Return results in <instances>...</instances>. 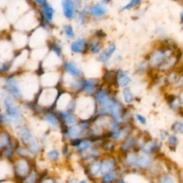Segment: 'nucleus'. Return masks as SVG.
I'll list each match as a JSON object with an SVG mask.
<instances>
[{"mask_svg":"<svg viewBox=\"0 0 183 183\" xmlns=\"http://www.w3.org/2000/svg\"><path fill=\"white\" fill-rule=\"evenodd\" d=\"M69 102V96L67 95H64V96H62L60 100H59V105H60V107H67V105H68V103Z\"/></svg>","mask_w":183,"mask_h":183,"instance_id":"obj_33","label":"nucleus"},{"mask_svg":"<svg viewBox=\"0 0 183 183\" xmlns=\"http://www.w3.org/2000/svg\"><path fill=\"white\" fill-rule=\"evenodd\" d=\"M87 14V10L86 7H84V8L82 9L79 13V22H80V24L82 26L86 24Z\"/></svg>","mask_w":183,"mask_h":183,"instance_id":"obj_30","label":"nucleus"},{"mask_svg":"<svg viewBox=\"0 0 183 183\" xmlns=\"http://www.w3.org/2000/svg\"><path fill=\"white\" fill-rule=\"evenodd\" d=\"M122 134V130L117 131V132H115L114 134H113L112 137V138H114V139H117V138H119L120 137H121Z\"/></svg>","mask_w":183,"mask_h":183,"instance_id":"obj_47","label":"nucleus"},{"mask_svg":"<svg viewBox=\"0 0 183 183\" xmlns=\"http://www.w3.org/2000/svg\"><path fill=\"white\" fill-rule=\"evenodd\" d=\"M64 67L67 73L74 77H79L82 73L81 69L72 62H67L64 63Z\"/></svg>","mask_w":183,"mask_h":183,"instance_id":"obj_10","label":"nucleus"},{"mask_svg":"<svg viewBox=\"0 0 183 183\" xmlns=\"http://www.w3.org/2000/svg\"><path fill=\"white\" fill-rule=\"evenodd\" d=\"M82 129L81 128L80 126L75 125L72 127L71 128L69 129L68 130V136L70 138H76L77 137L80 135Z\"/></svg>","mask_w":183,"mask_h":183,"instance_id":"obj_24","label":"nucleus"},{"mask_svg":"<svg viewBox=\"0 0 183 183\" xmlns=\"http://www.w3.org/2000/svg\"><path fill=\"white\" fill-rule=\"evenodd\" d=\"M84 1H88V0H84Z\"/></svg>","mask_w":183,"mask_h":183,"instance_id":"obj_56","label":"nucleus"},{"mask_svg":"<svg viewBox=\"0 0 183 183\" xmlns=\"http://www.w3.org/2000/svg\"><path fill=\"white\" fill-rule=\"evenodd\" d=\"M13 119L7 115L4 112H0V125L3 126H9L12 125Z\"/></svg>","mask_w":183,"mask_h":183,"instance_id":"obj_21","label":"nucleus"},{"mask_svg":"<svg viewBox=\"0 0 183 183\" xmlns=\"http://www.w3.org/2000/svg\"><path fill=\"white\" fill-rule=\"evenodd\" d=\"M162 183H175L174 180H172L171 177H170L168 176L163 177V178L162 179Z\"/></svg>","mask_w":183,"mask_h":183,"instance_id":"obj_44","label":"nucleus"},{"mask_svg":"<svg viewBox=\"0 0 183 183\" xmlns=\"http://www.w3.org/2000/svg\"><path fill=\"white\" fill-rule=\"evenodd\" d=\"M115 165L114 161L110 160V159H106L102 163V165L100 166V172L102 175H105L110 172V171L113 168Z\"/></svg>","mask_w":183,"mask_h":183,"instance_id":"obj_19","label":"nucleus"},{"mask_svg":"<svg viewBox=\"0 0 183 183\" xmlns=\"http://www.w3.org/2000/svg\"><path fill=\"white\" fill-rule=\"evenodd\" d=\"M27 145V150L29 153L35 154L38 153L39 149H40V145H39L37 140L32 137L31 140L26 144Z\"/></svg>","mask_w":183,"mask_h":183,"instance_id":"obj_17","label":"nucleus"},{"mask_svg":"<svg viewBox=\"0 0 183 183\" xmlns=\"http://www.w3.org/2000/svg\"><path fill=\"white\" fill-rule=\"evenodd\" d=\"M132 143H133V140L132 138H130L128 139V140L126 141V143L125 145H124V149H128L129 148H130V146L132 145Z\"/></svg>","mask_w":183,"mask_h":183,"instance_id":"obj_45","label":"nucleus"},{"mask_svg":"<svg viewBox=\"0 0 183 183\" xmlns=\"http://www.w3.org/2000/svg\"><path fill=\"white\" fill-rule=\"evenodd\" d=\"M4 89L10 96L14 98L22 97L18 79L14 76H7L4 79Z\"/></svg>","mask_w":183,"mask_h":183,"instance_id":"obj_1","label":"nucleus"},{"mask_svg":"<svg viewBox=\"0 0 183 183\" xmlns=\"http://www.w3.org/2000/svg\"><path fill=\"white\" fill-rule=\"evenodd\" d=\"M47 157L49 159H51V160H55L59 157L58 150H57V149H52V150L50 151L47 153Z\"/></svg>","mask_w":183,"mask_h":183,"instance_id":"obj_37","label":"nucleus"},{"mask_svg":"<svg viewBox=\"0 0 183 183\" xmlns=\"http://www.w3.org/2000/svg\"><path fill=\"white\" fill-rule=\"evenodd\" d=\"M18 135H19V138L26 144L33 137V135L30 129L26 127H22V126H20L19 128Z\"/></svg>","mask_w":183,"mask_h":183,"instance_id":"obj_11","label":"nucleus"},{"mask_svg":"<svg viewBox=\"0 0 183 183\" xmlns=\"http://www.w3.org/2000/svg\"><path fill=\"white\" fill-rule=\"evenodd\" d=\"M137 156L135 154H130L127 157V162L128 163L131 164V165H135L137 164Z\"/></svg>","mask_w":183,"mask_h":183,"instance_id":"obj_35","label":"nucleus"},{"mask_svg":"<svg viewBox=\"0 0 183 183\" xmlns=\"http://www.w3.org/2000/svg\"><path fill=\"white\" fill-rule=\"evenodd\" d=\"M6 159H4V160L0 161V182L6 180V176L8 175L7 174L9 173L10 170H12V168L9 167Z\"/></svg>","mask_w":183,"mask_h":183,"instance_id":"obj_13","label":"nucleus"},{"mask_svg":"<svg viewBox=\"0 0 183 183\" xmlns=\"http://www.w3.org/2000/svg\"><path fill=\"white\" fill-rule=\"evenodd\" d=\"M13 145L9 134L6 131L0 132V151L2 152Z\"/></svg>","mask_w":183,"mask_h":183,"instance_id":"obj_9","label":"nucleus"},{"mask_svg":"<svg viewBox=\"0 0 183 183\" xmlns=\"http://www.w3.org/2000/svg\"><path fill=\"white\" fill-rule=\"evenodd\" d=\"M64 32L65 35L69 39H74L75 37L74 35L73 27L71 24H67L64 27Z\"/></svg>","mask_w":183,"mask_h":183,"instance_id":"obj_28","label":"nucleus"},{"mask_svg":"<svg viewBox=\"0 0 183 183\" xmlns=\"http://www.w3.org/2000/svg\"><path fill=\"white\" fill-rule=\"evenodd\" d=\"M173 130L176 132L182 133L183 131V125L182 122H177L175 123L173 126Z\"/></svg>","mask_w":183,"mask_h":183,"instance_id":"obj_40","label":"nucleus"},{"mask_svg":"<svg viewBox=\"0 0 183 183\" xmlns=\"http://www.w3.org/2000/svg\"><path fill=\"white\" fill-rule=\"evenodd\" d=\"M132 79L129 77L125 72H123L122 69L118 70V82L121 87H126L130 83Z\"/></svg>","mask_w":183,"mask_h":183,"instance_id":"obj_15","label":"nucleus"},{"mask_svg":"<svg viewBox=\"0 0 183 183\" xmlns=\"http://www.w3.org/2000/svg\"><path fill=\"white\" fill-rule=\"evenodd\" d=\"M168 50H164V49H159V50L154 51L153 55L151 57V64L153 66L161 65L164 62L167 60L169 54Z\"/></svg>","mask_w":183,"mask_h":183,"instance_id":"obj_4","label":"nucleus"},{"mask_svg":"<svg viewBox=\"0 0 183 183\" xmlns=\"http://www.w3.org/2000/svg\"><path fill=\"white\" fill-rule=\"evenodd\" d=\"M40 14L42 17V21L43 24L46 27L53 19L55 14V9L49 3H46L42 7H40Z\"/></svg>","mask_w":183,"mask_h":183,"instance_id":"obj_3","label":"nucleus"},{"mask_svg":"<svg viewBox=\"0 0 183 183\" xmlns=\"http://www.w3.org/2000/svg\"><path fill=\"white\" fill-rule=\"evenodd\" d=\"M117 123H114V124H112V130H115L116 127H117Z\"/></svg>","mask_w":183,"mask_h":183,"instance_id":"obj_49","label":"nucleus"},{"mask_svg":"<svg viewBox=\"0 0 183 183\" xmlns=\"http://www.w3.org/2000/svg\"><path fill=\"white\" fill-rule=\"evenodd\" d=\"M141 2H142V0H130V2H129L127 4H126L122 7V10L124 11V10L130 9L135 6H136V5L140 4L141 3Z\"/></svg>","mask_w":183,"mask_h":183,"instance_id":"obj_31","label":"nucleus"},{"mask_svg":"<svg viewBox=\"0 0 183 183\" xmlns=\"http://www.w3.org/2000/svg\"><path fill=\"white\" fill-rule=\"evenodd\" d=\"M51 50L55 54V55L58 57H61L62 56V45L60 42H54L50 46Z\"/></svg>","mask_w":183,"mask_h":183,"instance_id":"obj_22","label":"nucleus"},{"mask_svg":"<svg viewBox=\"0 0 183 183\" xmlns=\"http://www.w3.org/2000/svg\"><path fill=\"white\" fill-rule=\"evenodd\" d=\"M17 153L19 154L20 157H22V158H24V157L28 155V154H30L27 149L24 148H22V147H19V148H17Z\"/></svg>","mask_w":183,"mask_h":183,"instance_id":"obj_39","label":"nucleus"},{"mask_svg":"<svg viewBox=\"0 0 183 183\" xmlns=\"http://www.w3.org/2000/svg\"><path fill=\"white\" fill-rule=\"evenodd\" d=\"M0 88H1V84H0Z\"/></svg>","mask_w":183,"mask_h":183,"instance_id":"obj_55","label":"nucleus"},{"mask_svg":"<svg viewBox=\"0 0 183 183\" xmlns=\"http://www.w3.org/2000/svg\"><path fill=\"white\" fill-rule=\"evenodd\" d=\"M107 12V9L106 5L104 2H99L94 4L89 7L88 9V12L92 17L100 18L106 14Z\"/></svg>","mask_w":183,"mask_h":183,"instance_id":"obj_5","label":"nucleus"},{"mask_svg":"<svg viewBox=\"0 0 183 183\" xmlns=\"http://www.w3.org/2000/svg\"><path fill=\"white\" fill-rule=\"evenodd\" d=\"M81 2L79 0H62V7L64 16L69 19H73L76 16L77 9L80 7Z\"/></svg>","mask_w":183,"mask_h":183,"instance_id":"obj_2","label":"nucleus"},{"mask_svg":"<svg viewBox=\"0 0 183 183\" xmlns=\"http://www.w3.org/2000/svg\"><path fill=\"white\" fill-rule=\"evenodd\" d=\"M14 170L19 177L26 176L29 171V164L24 159H19L15 162Z\"/></svg>","mask_w":183,"mask_h":183,"instance_id":"obj_6","label":"nucleus"},{"mask_svg":"<svg viewBox=\"0 0 183 183\" xmlns=\"http://www.w3.org/2000/svg\"><path fill=\"white\" fill-rule=\"evenodd\" d=\"M168 142L170 143V145H175L177 144V139L175 136H170L168 139Z\"/></svg>","mask_w":183,"mask_h":183,"instance_id":"obj_42","label":"nucleus"},{"mask_svg":"<svg viewBox=\"0 0 183 183\" xmlns=\"http://www.w3.org/2000/svg\"><path fill=\"white\" fill-rule=\"evenodd\" d=\"M69 183H78V182H77V180L75 179H72L71 180H69Z\"/></svg>","mask_w":183,"mask_h":183,"instance_id":"obj_50","label":"nucleus"},{"mask_svg":"<svg viewBox=\"0 0 183 183\" xmlns=\"http://www.w3.org/2000/svg\"><path fill=\"white\" fill-rule=\"evenodd\" d=\"M79 183H87V182L85 181V180H82V181H80V182Z\"/></svg>","mask_w":183,"mask_h":183,"instance_id":"obj_53","label":"nucleus"},{"mask_svg":"<svg viewBox=\"0 0 183 183\" xmlns=\"http://www.w3.org/2000/svg\"><path fill=\"white\" fill-rule=\"evenodd\" d=\"M124 100L126 103H130L132 102L133 100V95L132 94V92L130 91V89L129 88H125L123 89L122 92Z\"/></svg>","mask_w":183,"mask_h":183,"instance_id":"obj_26","label":"nucleus"},{"mask_svg":"<svg viewBox=\"0 0 183 183\" xmlns=\"http://www.w3.org/2000/svg\"><path fill=\"white\" fill-rule=\"evenodd\" d=\"M109 110L110 111L111 115H112V116L115 120H118L120 119V109L119 105L115 102H111Z\"/></svg>","mask_w":183,"mask_h":183,"instance_id":"obj_20","label":"nucleus"},{"mask_svg":"<svg viewBox=\"0 0 183 183\" xmlns=\"http://www.w3.org/2000/svg\"><path fill=\"white\" fill-rule=\"evenodd\" d=\"M137 164L143 168H147L150 164V159L147 155H142L140 158H138Z\"/></svg>","mask_w":183,"mask_h":183,"instance_id":"obj_23","label":"nucleus"},{"mask_svg":"<svg viewBox=\"0 0 183 183\" xmlns=\"http://www.w3.org/2000/svg\"><path fill=\"white\" fill-rule=\"evenodd\" d=\"M116 50V45L114 42L110 43L108 47L105 49V50L102 51V52L100 54L99 57H98V61L102 63H105L110 60L111 57L112 56L113 54L115 53Z\"/></svg>","mask_w":183,"mask_h":183,"instance_id":"obj_7","label":"nucleus"},{"mask_svg":"<svg viewBox=\"0 0 183 183\" xmlns=\"http://www.w3.org/2000/svg\"><path fill=\"white\" fill-rule=\"evenodd\" d=\"M35 3L38 6L42 7V5L46 4L47 2V0H34Z\"/></svg>","mask_w":183,"mask_h":183,"instance_id":"obj_46","label":"nucleus"},{"mask_svg":"<svg viewBox=\"0 0 183 183\" xmlns=\"http://www.w3.org/2000/svg\"><path fill=\"white\" fill-rule=\"evenodd\" d=\"M45 120H47L49 123L51 124V125L54 126V127H57V126H58L59 125L58 120L57 119L56 116H55L53 114H51V113L46 115Z\"/></svg>","mask_w":183,"mask_h":183,"instance_id":"obj_29","label":"nucleus"},{"mask_svg":"<svg viewBox=\"0 0 183 183\" xmlns=\"http://www.w3.org/2000/svg\"><path fill=\"white\" fill-rule=\"evenodd\" d=\"M116 177H117V175L115 172H108L105 175L104 178H103V182L109 183L116 179Z\"/></svg>","mask_w":183,"mask_h":183,"instance_id":"obj_32","label":"nucleus"},{"mask_svg":"<svg viewBox=\"0 0 183 183\" xmlns=\"http://www.w3.org/2000/svg\"><path fill=\"white\" fill-rule=\"evenodd\" d=\"M55 93L54 92V90H47L45 92V93H43L42 95V100L45 102L44 104L45 105H50L51 103H52L55 98Z\"/></svg>","mask_w":183,"mask_h":183,"instance_id":"obj_18","label":"nucleus"},{"mask_svg":"<svg viewBox=\"0 0 183 183\" xmlns=\"http://www.w3.org/2000/svg\"><path fill=\"white\" fill-rule=\"evenodd\" d=\"M91 172L93 175H97L100 172V165L98 162H94L91 166Z\"/></svg>","mask_w":183,"mask_h":183,"instance_id":"obj_34","label":"nucleus"},{"mask_svg":"<svg viewBox=\"0 0 183 183\" xmlns=\"http://www.w3.org/2000/svg\"><path fill=\"white\" fill-rule=\"evenodd\" d=\"M88 47L91 52L95 54V55L99 54L100 53V51H101V42L97 38L92 39V40L89 41Z\"/></svg>","mask_w":183,"mask_h":183,"instance_id":"obj_16","label":"nucleus"},{"mask_svg":"<svg viewBox=\"0 0 183 183\" xmlns=\"http://www.w3.org/2000/svg\"><path fill=\"white\" fill-rule=\"evenodd\" d=\"M90 147V142L88 140H84L80 142L78 145V148L80 150H86Z\"/></svg>","mask_w":183,"mask_h":183,"instance_id":"obj_38","label":"nucleus"},{"mask_svg":"<svg viewBox=\"0 0 183 183\" xmlns=\"http://www.w3.org/2000/svg\"><path fill=\"white\" fill-rule=\"evenodd\" d=\"M62 116V118L66 121L67 124H68V125H73V124L77 122V119L74 116H73L71 113L63 112Z\"/></svg>","mask_w":183,"mask_h":183,"instance_id":"obj_25","label":"nucleus"},{"mask_svg":"<svg viewBox=\"0 0 183 183\" xmlns=\"http://www.w3.org/2000/svg\"><path fill=\"white\" fill-rule=\"evenodd\" d=\"M136 118H137V120L141 124H146V122H147L145 117H143V115H141L140 114L136 115Z\"/></svg>","mask_w":183,"mask_h":183,"instance_id":"obj_43","label":"nucleus"},{"mask_svg":"<svg viewBox=\"0 0 183 183\" xmlns=\"http://www.w3.org/2000/svg\"><path fill=\"white\" fill-rule=\"evenodd\" d=\"M110 2V0H104V2L105 4H107V3H109V2Z\"/></svg>","mask_w":183,"mask_h":183,"instance_id":"obj_52","label":"nucleus"},{"mask_svg":"<svg viewBox=\"0 0 183 183\" xmlns=\"http://www.w3.org/2000/svg\"><path fill=\"white\" fill-rule=\"evenodd\" d=\"M84 90L87 94H92L95 91V87L97 84V81L94 79H86L83 82Z\"/></svg>","mask_w":183,"mask_h":183,"instance_id":"obj_14","label":"nucleus"},{"mask_svg":"<svg viewBox=\"0 0 183 183\" xmlns=\"http://www.w3.org/2000/svg\"><path fill=\"white\" fill-rule=\"evenodd\" d=\"M168 79L169 80L170 82H172L175 79V76H174V74H170V76L168 77Z\"/></svg>","mask_w":183,"mask_h":183,"instance_id":"obj_48","label":"nucleus"},{"mask_svg":"<svg viewBox=\"0 0 183 183\" xmlns=\"http://www.w3.org/2000/svg\"><path fill=\"white\" fill-rule=\"evenodd\" d=\"M97 100H98V102H99L100 103H101V104L102 105L107 104V103L110 101L107 97L106 92L103 89H102L101 91H100L97 96Z\"/></svg>","mask_w":183,"mask_h":183,"instance_id":"obj_27","label":"nucleus"},{"mask_svg":"<svg viewBox=\"0 0 183 183\" xmlns=\"http://www.w3.org/2000/svg\"><path fill=\"white\" fill-rule=\"evenodd\" d=\"M4 112L8 115L9 117H11L13 120L21 118L22 110L19 106H17L15 105L12 107L5 108Z\"/></svg>","mask_w":183,"mask_h":183,"instance_id":"obj_12","label":"nucleus"},{"mask_svg":"<svg viewBox=\"0 0 183 183\" xmlns=\"http://www.w3.org/2000/svg\"><path fill=\"white\" fill-rule=\"evenodd\" d=\"M120 183H126L125 181H124V180H121V181L120 182Z\"/></svg>","mask_w":183,"mask_h":183,"instance_id":"obj_54","label":"nucleus"},{"mask_svg":"<svg viewBox=\"0 0 183 183\" xmlns=\"http://www.w3.org/2000/svg\"><path fill=\"white\" fill-rule=\"evenodd\" d=\"M87 48V40L84 38L74 41L70 45L71 51L74 53H83Z\"/></svg>","mask_w":183,"mask_h":183,"instance_id":"obj_8","label":"nucleus"},{"mask_svg":"<svg viewBox=\"0 0 183 183\" xmlns=\"http://www.w3.org/2000/svg\"><path fill=\"white\" fill-rule=\"evenodd\" d=\"M36 179H37V174H36V172H32L26 178L24 183H35Z\"/></svg>","mask_w":183,"mask_h":183,"instance_id":"obj_36","label":"nucleus"},{"mask_svg":"<svg viewBox=\"0 0 183 183\" xmlns=\"http://www.w3.org/2000/svg\"><path fill=\"white\" fill-rule=\"evenodd\" d=\"M43 183H53V182L51 180H46Z\"/></svg>","mask_w":183,"mask_h":183,"instance_id":"obj_51","label":"nucleus"},{"mask_svg":"<svg viewBox=\"0 0 183 183\" xmlns=\"http://www.w3.org/2000/svg\"><path fill=\"white\" fill-rule=\"evenodd\" d=\"M154 149V145L153 144H149V145H147L143 148V151L145 152L146 153H151L152 151Z\"/></svg>","mask_w":183,"mask_h":183,"instance_id":"obj_41","label":"nucleus"}]
</instances>
